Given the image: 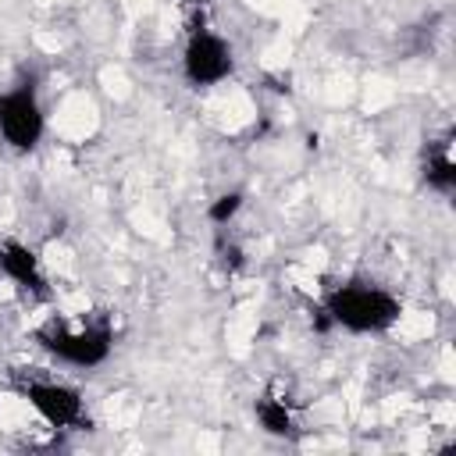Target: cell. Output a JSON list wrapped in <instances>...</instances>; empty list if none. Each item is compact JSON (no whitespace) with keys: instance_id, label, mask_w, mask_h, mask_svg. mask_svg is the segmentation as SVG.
Returning <instances> with one entry per match:
<instances>
[{"instance_id":"cell-1","label":"cell","mask_w":456,"mask_h":456,"mask_svg":"<svg viewBox=\"0 0 456 456\" xmlns=\"http://www.w3.org/2000/svg\"><path fill=\"white\" fill-rule=\"evenodd\" d=\"M324 314L331 317L335 328H342L349 335H381L403 317V303L385 285L353 278L328 292Z\"/></svg>"},{"instance_id":"cell-2","label":"cell","mask_w":456,"mask_h":456,"mask_svg":"<svg viewBox=\"0 0 456 456\" xmlns=\"http://www.w3.org/2000/svg\"><path fill=\"white\" fill-rule=\"evenodd\" d=\"M39 346L57 356L68 367H100L107 363V356L114 353V331L107 321H82V324H68V321H50L39 335Z\"/></svg>"},{"instance_id":"cell-3","label":"cell","mask_w":456,"mask_h":456,"mask_svg":"<svg viewBox=\"0 0 456 456\" xmlns=\"http://www.w3.org/2000/svg\"><path fill=\"white\" fill-rule=\"evenodd\" d=\"M46 135V114L32 86H14L0 93V139L14 153H28Z\"/></svg>"},{"instance_id":"cell-4","label":"cell","mask_w":456,"mask_h":456,"mask_svg":"<svg viewBox=\"0 0 456 456\" xmlns=\"http://www.w3.org/2000/svg\"><path fill=\"white\" fill-rule=\"evenodd\" d=\"M232 71H235V50L221 32H214L210 25L189 32L182 50V75L189 78V86L210 89V86H221Z\"/></svg>"},{"instance_id":"cell-5","label":"cell","mask_w":456,"mask_h":456,"mask_svg":"<svg viewBox=\"0 0 456 456\" xmlns=\"http://www.w3.org/2000/svg\"><path fill=\"white\" fill-rule=\"evenodd\" d=\"M18 395L50 428H75L86 417L82 392L68 381H57V378H25V381H18Z\"/></svg>"},{"instance_id":"cell-6","label":"cell","mask_w":456,"mask_h":456,"mask_svg":"<svg viewBox=\"0 0 456 456\" xmlns=\"http://www.w3.org/2000/svg\"><path fill=\"white\" fill-rule=\"evenodd\" d=\"M0 274L28 296H46L50 292L39 253L21 239H4L0 242Z\"/></svg>"},{"instance_id":"cell-7","label":"cell","mask_w":456,"mask_h":456,"mask_svg":"<svg viewBox=\"0 0 456 456\" xmlns=\"http://www.w3.org/2000/svg\"><path fill=\"white\" fill-rule=\"evenodd\" d=\"M253 417H256L260 431L271 435V438H296V435H299L292 403H289L281 392H264V395L256 399V406H253Z\"/></svg>"},{"instance_id":"cell-8","label":"cell","mask_w":456,"mask_h":456,"mask_svg":"<svg viewBox=\"0 0 456 456\" xmlns=\"http://www.w3.org/2000/svg\"><path fill=\"white\" fill-rule=\"evenodd\" d=\"M424 185L435 189V192H442V196H449L456 189V164H452L445 142L435 146V150H428V157H424Z\"/></svg>"},{"instance_id":"cell-9","label":"cell","mask_w":456,"mask_h":456,"mask_svg":"<svg viewBox=\"0 0 456 456\" xmlns=\"http://www.w3.org/2000/svg\"><path fill=\"white\" fill-rule=\"evenodd\" d=\"M239 210H242V192H235V189H232V192H221V196L207 207V217H210L214 224H228Z\"/></svg>"}]
</instances>
